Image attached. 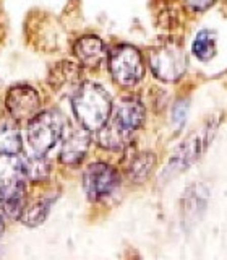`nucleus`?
I'll use <instances>...</instances> for the list:
<instances>
[{
	"instance_id": "1",
	"label": "nucleus",
	"mask_w": 227,
	"mask_h": 260,
	"mask_svg": "<svg viewBox=\"0 0 227 260\" xmlns=\"http://www.w3.org/2000/svg\"><path fill=\"white\" fill-rule=\"evenodd\" d=\"M144 120L143 104L133 98H124L112 106L107 122L97 130V142L102 148L119 151L130 142Z\"/></svg>"
},
{
	"instance_id": "2",
	"label": "nucleus",
	"mask_w": 227,
	"mask_h": 260,
	"mask_svg": "<svg viewBox=\"0 0 227 260\" xmlns=\"http://www.w3.org/2000/svg\"><path fill=\"white\" fill-rule=\"evenodd\" d=\"M71 108L80 125L89 132H97L107 122L112 112V103L110 96L101 85L86 81L71 94Z\"/></svg>"
},
{
	"instance_id": "3",
	"label": "nucleus",
	"mask_w": 227,
	"mask_h": 260,
	"mask_svg": "<svg viewBox=\"0 0 227 260\" xmlns=\"http://www.w3.org/2000/svg\"><path fill=\"white\" fill-rule=\"evenodd\" d=\"M24 179L21 158L0 154V205L13 219L24 211Z\"/></svg>"
},
{
	"instance_id": "4",
	"label": "nucleus",
	"mask_w": 227,
	"mask_h": 260,
	"mask_svg": "<svg viewBox=\"0 0 227 260\" xmlns=\"http://www.w3.org/2000/svg\"><path fill=\"white\" fill-rule=\"evenodd\" d=\"M65 130V119L57 111H44L29 119L28 143L32 153L46 154L62 138Z\"/></svg>"
},
{
	"instance_id": "5",
	"label": "nucleus",
	"mask_w": 227,
	"mask_h": 260,
	"mask_svg": "<svg viewBox=\"0 0 227 260\" xmlns=\"http://www.w3.org/2000/svg\"><path fill=\"white\" fill-rule=\"evenodd\" d=\"M216 128H217V122L209 120L201 128H198L195 134H192L190 138H186V140L174 151L172 159H170L167 166V173L170 176H177L190 165H193L209 146L213 137L216 135Z\"/></svg>"
},
{
	"instance_id": "6",
	"label": "nucleus",
	"mask_w": 227,
	"mask_h": 260,
	"mask_svg": "<svg viewBox=\"0 0 227 260\" xmlns=\"http://www.w3.org/2000/svg\"><path fill=\"white\" fill-rule=\"evenodd\" d=\"M186 65V54L177 43H162L149 52V67L159 80H178L185 73Z\"/></svg>"
},
{
	"instance_id": "7",
	"label": "nucleus",
	"mask_w": 227,
	"mask_h": 260,
	"mask_svg": "<svg viewBox=\"0 0 227 260\" xmlns=\"http://www.w3.org/2000/svg\"><path fill=\"white\" fill-rule=\"evenodd\" d=\"M109 70L119 85H136L144 75V63L140 51L128 44L117 46L109 55Z\"/></svg>"
},
{
	"instance_id": "8",
	"label": "nucleus",
	"mask_w": 227,
	"mask_h": 260,
	"mask_svg": "<svg viewBox=\"0 0 227 260\" xmlns=\"http://www.w3.org/2000/svg\"><path fill=\"white\" fill-rule=\"evenodd\" d=\"M120 184L117 171L105 162H93L83 174V189L91 200H101L112 195Z\"/></svg>"
},
{
	"instance_id": "9",
	"label": "nucleus",
	"mask_w": 227,
	"mask_h": 260,
	"mask_svg": "<svg viewBox=\"0 0 227 260\" xmlns=\"http://www.w3.org/2000/svg\"><path fill=\"white\" fill-rule=\"evenodd\" d=\"M7 109L10 116L16 120L32 119L41 108L39 94L34 88L28 85L13 86L7 96Z\"/></svg>"
},
{
	"instance_id": "10",
	"label": "nucleus",
	"mask_w": 227,
	"mask_h": 260,
	"mask_svg": "<svg viewBox=\"0 0 227 260\" xmlns=\"http://www.w3.org/2000/svg\"><path fill=\"white\" fill-rule=\"evenodd\" d=\"M89 146V130L83 125L77 128H70L63 135L62 148H60V161L65 165H77L85 158Z\"/></svg>"
},
{
	"instance_id": "11",
	"label": "nucleus",
	"mask_w": 227,
	"mask_h": 260,
	"mask_svg": "<svg viewBox=\"0 0 227 260\" xmlns=\"http://www.w3.org/2000/svg\"><path fill=\"white\" fill-rule=\"evenodd\" d=\"M73 52L85 67H99L101 62L105 59L104 43L97 36L91 35L80 38L73 46Z\"/></svg>"
},
{
	"instance_id": "12",
	"label": "nucleus",
	"mask_w": 227,
	"mask_h": 260,
	"mask_svg": "<svg viewBox=\"0 0 227 260\" xmlns=\"http://www.w3.org/2000/svg\"><path fill=\"white\" fill-rule=\"evenodd\" d=\"M49 81L55 89H77L80 83V69L71 62H60L52 69Z\"/></svg>"
},
{
	"instance_id": "13",
	"label": "nucleus",
	"mask_w": 227,
	"mask_h": 260,
	"mask_svg": "<svg viewBox=\"0 0 227 260\" xmlns=\"http://www.w3.org/2000/svg\"><path fill=\"white\" fill-rule=\"evenodd\" d=\"M21 151V135L12 122L0 124V154L16 156Z\"/></svg>"
},
{
	"instance_id": "14",
	"label": "nucleus",
	"mask_w": 227,
	"mask_h": 260,
	"mask_svg": "<svg viewBox=\"0 0 227 260\" xmlns=\"http://www.w3.org/2000/svg\"><path fill=\"white\" fill-rule=\"evenodd\" d=\"M21 162H23L24 176L32 182L44 181V179L49 176V173H51V165H49V161L44 158V154L34 153L32 156L23 158Z\"/></svg>"
},
{
	"instance_id": "15",
	"label": "nucleus",
	"mask_w": 227,
	"mask_h": 260,
	"mask_svg": "<svg viewBox=\"0 0 227 260\" xmlns=\"http://www.w3.org/2000/svg\"><path fill=\"white\" fill-rule=\"evenodd\" d=\"M205 200L206 197L201 193L200 187L193 185L186 190L183 202H182V213H183V223L186 221H193L197 219L201 213V208L205 207Z\"/></svg>"
},
{
	"instance_id": "16",
	"label": "nucleus",
	"mask_w": 227,
	"mask_h": 260,
	"mask_svg": "<svg viewBox=\"0 0 227 260\" xmlns=\"http://www.w3.org/2000/svg\"><path fill=\"white\" fill-rule=\"evenodd\" d=\"M192 51L200 60H209L216 54V35L209 29L200 31L193 41Z\"/></svg>"
},
{
	"instance_id": "17",
	"label": "nucleus",
	"mask_w": 227,
	"mask_h": 260,
	"mask_svg": "<svg viewBox=\"0 0 227 260\" xmlns=\"http://www.w3.org/2000/svg\"><path fill=\"white\" fill-rule=\"evenodd\" d=\"M54 200H55L54 197L52 199H43V200H37L36 203H32L31 207L24 208L23 215H21L23 223L28 224V226H37V224H41L47 218Z\"/></svg>"
},
{
	"instance_id": "18",
	"label": "nucleus",
	"mask_w": 227,
	"mask_h": 260,
	"mask_svg": "<svg viewBox=\"0 0 227 260\" xmlns=\"http://www.w3.org/2000/svg\"><path fill=\"white\" fill-rule=\"evenodd\" d=\"M154 154L151 153H141V154H136V156L132 159L128 166V176L132 181H144L146 177L149 176L151 169L154 168Z\"/></svg>"
},
{
	"instance_id": "19",
	"label": "nucleus",
	"mask_w": 227,
	"mask_h": 260,
	"mask_svg": "<svg viewBox=\"0 0 227 260\" xmlns=\"http://www.w3.org/2000/svg\"><path fill=\"white\" fill-rule=\"evenodd\" d=\"M186 111H188V103H186V101H178L174 106L172 117H174V122L177 125H183L185 117H186Z\"/></svg>"
},
{
	"instance_id": "20",
	"label": "nucleus",
	"mask_w": 227,
	"mask_h": 260,
	"mask_svg": "<svg viewBox=\"0 0 227 260\" xmlns=\"http://www.w3.org/2000/svg\"><path fill=\"white\" fill-rule=\"evenodd\" d=\"M186 4H188V7H192L193 10L201 12V10H206V8H209L211 5H213L214 0H186Z\"/></svg>"
},
{
	"instance_id": "21",
	"label": "nucleus",
	"mask_w": 227,
	"mask_h": 260,
	"mask_svg": "<svg viewBox=\"0 0 227 260\" xmlns=\"http://www.w3.org/2000/svg\"><path fill=\"white\" fill-rule=\"evenodd\" d=\"M4 230H5V226H4V219H2V216H0V236L4 234Z\"/></svg>"
}]
</instances>
